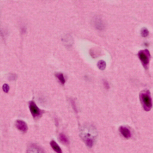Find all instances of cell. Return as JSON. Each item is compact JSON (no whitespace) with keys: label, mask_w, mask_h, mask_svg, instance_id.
Masks as SVG:
<instances>
[{"label":"cell","mask_w":153,"mask_h":153,"mask_svg":"<svg viewBox=\"0 0 153 153\" xmlns=\"http://www.w3.org/2000/svg\"><path fill=\"white\" fill-rule=\"evenodd\" d=\"M140 100L143 109L146 111H149L152 106V99L150 92L148 90L142 91L139 95Z\"/></svg>","instance_id":"cell-1"},{"label":"cell","mask_w":153,"mask_h":153,"mask_svg":"<svg viewBox=\"0 0 153 153\" xmlns=\"http://www.w3.org/2000/svg\"><path fill=\"white\" fill-rule=\"evenodd\" d=\"M138 56L144 68L147 69L150 58V54L149 51L147 49L140 50L138 52Z\"/></svg>","instance_id":"cell-2"},{"label":"cell","mask_w":153,"mask_h":153,"mask_svg":"<svg viewBox=\"0 0 153 153\" xmlns=\"http://www.w3.org/2000/svg\"><path fill=\"white\" fill-rule=\"evenodd\" d=\"M29 107L31 113L34 118H37L40 117L42 114L43 111L38 107L33 101H29Z\"/></svg>","instance_id":"cell-3"},{"label":"cell","mask_w":153,"mask_h":153,"mask_svg":"<svg viewBox=\"0 0 153 153\" xmlns=\"http://www.w3.org/2000/svg\"><path fill=\"white\" fill-rule=\"evenodd\" d=\"M15 126L18 130L23 132H26L28 129L26 123L22 120H17L15 123Z\"/></svg>","instance_id":"cell-4"},{"label":"cell","mask_w":153,"mask_h":153,"mask_svg":"<svg viewBox=\"0 0 153 153\" xmlns=\"http://www.w3.org/2000/svg\"><path fill=\"white\" fill-rule=\"evenodd\" d=\"M27 153H45L39 146L34 144L30 146L27 149Z\"/></svg>","instance_id":"cell-5"},{"label":"cell","mask_w":153,"mask_h":153,"mask_svg":"<svg viewBox=\"0 0 153 153\" xmlns=\"http://www.w3.org/2000/svg\"><path fill=\"white\" fill-rule=\"evenodd\" d=\"M119 130L121 134L125 138L128 139L131 137V132L127 127L121 126Z\"/></svg>","instance_id":"cell-6"},{"label":"cell","mask_w":153,"mask_h":153,"mask_svg":"<svg viewBox=\"0 0 153 153\" xmlns=\"http://www.w3.org/2000/svg\"><path fill=\"white\" fill-rule=\"evenodd\" d=\"M50 145L53 150L57 153H62L60 148L54 140H52L50 142Z\"/></svg>","instance_id":"cell-7"},{"label":"cell","mask_w":153,"mask_h":153,"mask_svg":"<svg viewBox=\"0 0 153 153\" xmlns=\"http://www.w3.org/2000/svg\"><path fill=\"white\" fill-rule=\"evenodd\" d=\"M59 138L60 141L64 144L68 143V140L66 136L63 134L61 133L59 134Z\"/></svg>","instance_id":"cell-8"},{"label":"cell","mask_w":153,"mask_h":153,"mask_svg":"<svg viewBox=\"0 0 153 153\" xmlns=\"http://www.w3.org/2000/svg\"><path fill=\"white\" fill-rule=\"evenodd\" d=\"M98 68L101 70H104L106 67L105 62L103 60H100L98 61L97 64Z\"/></svg>","instance_id":"cell-9"},{"label":"cell","mask_w":153,"mask_h":153,"mask_svg":"<svg viewBox=\"0 0 153 153\" xmlns=\"http://www.w3.org/2000/svg\"><path fill=\"white\" fill-rule=\"evenodd\" d=\"M55 76L58 79L60 82L64 84L65 82V80L63 74L62 73H57L55 74Z\"/></svg>","instance_id":"cell-10"},{"label":"cell","mask_w":153,"mask_h":153,"mask_svg":"<svg viewBox=\"0 0 153 153\" xmlns=\"http://www.w3.org/2000/svg\"><path fill=\"white\" fill-rule=\"evenodd\" d=\"M140 33L141 36L143 37H146L149 35V31L146 28L144 27L142 28Z\"/></svg>","instance_id":"cell-11"},{"label":"cell","mask_w":153,"mask_h":153,"mask_svg":"<svg viewBox=\"0 0 153 153\" xmlns=\"http://www.w3.org/2000/svg\"><path fill=\"white\" fill-rule=\"evenodd\" d=\"M85 142L86 145L89 147H91L93 145L94 141L91 139L87 138Z\"/></svg>","instance_id":"cell-12"},{"label":"cell","mask_w":153,"mask_h":153,"mask_svg":"<svg viewBox=\"0 0 153 153\" xmlns=\"http://www.w3.org/2000/svg\"><path fill=\"white\" fill-rule=\"evenodd\" d=\"M2 89L4 92L7 93L9 91V87L8 84H4L3 85Z\"/></svg>","instance_id":"cell-13"},{"label":"cell","mask_w":153,"mask_h":153,"mask_svg":"<svg viewBox=\"0 0 153 153\" xmlns=\"http://www.w3.org/2000/svg\"><path fill=\"white\" fill-rule=\"evenodd\" d=\"M102 82L104 86L106 89H108L110 88L109 84L107 80L103 79L102 80Z\"/></svg>","instance_id":"cell-14"},{"label":"cell","mask_w":153,"mask_h":153,"mask_svg":"<svg viewBox=\"0 0 153 153\" xmlns=\"http://www.w3.org/2000/svg\"><path fill=\"white\" fill-rule=\"evenodd\" d=\"M71 104L72 107L73 109L74 110L75 112L77 113V111L76 108V106L74 101L72 99H71Z\"/></svg>","instance_id":"cell-15"}]
</instances>
